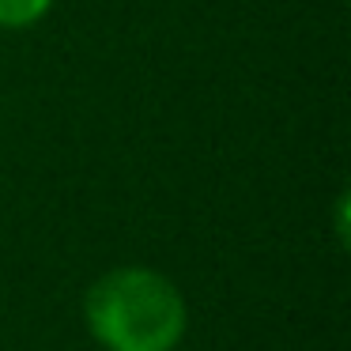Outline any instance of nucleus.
<instances>
[{
	"label": "nucleus",
	"mask_w": 351,
	"mask_h": 351,
	"mask_svg": "<svg viewBox=\"0 0 351 351\" xmlns=\"http://www.w3.org/2000/svg\"><path fill=\"white\" fill-rule=\"evenodd\" d=\"M84 317L106 351H174L189 310L174 280L155 268L125 265L91 283Z\"/></svg>",
	"instance_id": "nucleus-1"
},
{
	"label": "nucleus",
	"mask_w": 351,
	"mask_h": 351,
	"mask_svg": "<svg viewBox=\"0 0 351 351\" xmlns=\"http://www.w3.org/2000/svg\"><path fill=\"white\" fill-rule=\"evenodd\" d=\"M53 0H0V27L16 31V27H31L49 12Z\"/></svg>",
	"instance_id": "nucleus-2"
}]
</instances>
